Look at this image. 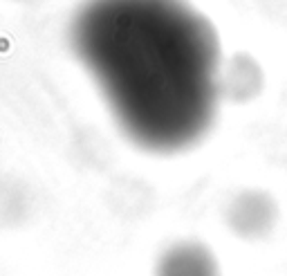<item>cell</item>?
Masks as SVG:
<instances>
[{
	"instance_id": "obj_2",
	"label": "cell",
	"mask_w": 287,
	"mask_h": 276,
	"mask_svg": "<svg viewBox=\"0 0 287 276\" xmlns=\"http://www.w3.org/2000/svg\"><path fill=\"white\" fill-rule=\"evenodd\" d=\"M276 220V207L272 198L260 191L240 193L229 209V225L245 238H258L267 233Z\"/></svg>"
},
{
	"instance_id": "obj_1",
	"label": "cell",
	"mask_w": 287,
	"mask_h": 276,
	"mask_svg": "<svg viewBox=\"0 0 287 276\" xmlns=\"http://www.w3.org/2000/svg\"><path fill=\"white\" fill-rule=\"evenodd\" d=\"M74 47L122 128L151 150H177L209 128L218 41L180 0H90Z\"/></svg>"
},
{
	"instance_id": "obj_3",
	"label": "cell",
	"mask_w": 287,
	"mask_h": 276,
	"mask_svg": "<svg viewBox=\"0 0 287 276\" xmlns=\"http://www.w3.org/2000/svg\"><path fill=\"white\" fill-rule=\"evenodd\" d=\"M155 276H220L211 252L198 242H180L157 263Z\"/></svg>"
}]
</instances>
